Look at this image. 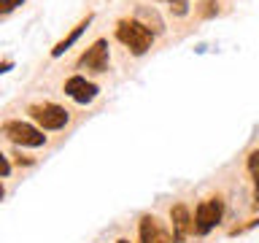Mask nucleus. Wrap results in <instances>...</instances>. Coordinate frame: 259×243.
Returning a JSON list of instances; mask_svg holds the SVG:
<instances>
[{
  "label": "nucleus",
  "instance_id": "nucleus-8",
  "mask_svg": "<svg viewBox=\"0 0 259 243\" xmlns=\"http://www.w3.org/2000/svg\"><path fill=\"white\" fill-rule=\"evenodd\" d=\"M141 243H170V235L157 224L154 216L141 219Z\"/></svg>",
  "mask_w": 259,
  "mask_h": 243
},
{
  "label": "nucleus",
  "instance_id": "nucleus-15",
  "mask_svg": "<svg viewBox=\"0 0 259 243\" xmlns=\"http://www.w3.org/2000/svg\"><path fill=\"white\" fill-rule=\"evenodd\" d=\"M0 165H3V178H8L11 176V162H8V157H3V154H0Z\"/></svg>",
  "mask_w": 259,
  "mask_h": 243
},
{
  "label": "nucleus",
  "instance_id": "nucleus-5",
  "mask_svg": "<svg viewBox=\"0 0 259 243\" xmlns=\"http://www.w3.org/2000/svg\"><path fill=\"white\" fill-rule=\"evenodd\" d=\"M78 68H87L92 73H105L108 70V40L97 38L95 44L78 57Z\"/></svg>",
  "mask_w": 259,
  "mask_h": 243
},
{
  "label": "nucleus",
  "instance_id": "nucleus-7",
  "mask_svg": "<svg viewBox=\"0 0 259 243\" xmlns=\"http://www.w3.org/2000/svg\"><path fill=\"white\" fill-rule=\"evenodd\" d=\"M170 222H173V243H184L186 235L194 232V219L189 216V208L184 206V202H176L173 208H170Z\"/></svg>",
  "mask_w": 259,
  "mask_h": 243
},
{
  "label": "nucleus",
  "instance_id": "nucleus-6",
  "mask_svg": "<svg viewBox=\"0 0 259 243\" xmlns=\"http://www.w3.org/2000/svg\"><path fill=\"white\" fill-rule=\"evenodd\" d=\"M97 84H92V81H87L84 76H70L68 81H65V95L73 97L76 103L81 105H87V103H92L95 97H97Z\"/></svg>",
  "mask_w": 259,
  "mask_h": 243
},
{
  "label": "nucleus",
  "instance_id": "nucleus-3",
  "mask_svg": "<svg viewBox=\"0 0 259 243\" xmlns=\"http://www.w3.org/2000/svg\"><path fill=\"white\" fill-rule=\"evenodd\" d=\"M3 135L8 138L11 143L16 146H30V149H35V146H44L46 143V135L40 127H32L27 122H19V119H8L3 125Z\"/></svg>",
  "mask_w": 259,
  "mask_h": 243
},
{
  "label": "nucleus",
  "instance_id": "nucleus-12",
  "mask_svg": "<svg viewBox=\"0 0 259 243\" xmlns=\"http://www.w3.org/2000/svg\"><path fill=\"white\" fill-rule=\"evenodd\" d=\"M165 3L170 6V11H173L176 16H186V14H189V0H165Z\"/></svg>",
  "mask_w": 259,
  "mask_h": 243
},
{
  "label": "nucleus",
  "instance_id": "nucleus-13",
  "mask_svg": "<svg viewBox=\"0 0 259 243\" xmlns=\"http://www.w3.org/2000/svg\"><path fill=\"white\" fill-rule=\"evenodd\" d=\"M22 3H24V0H0V14H3V16L11 14L14 8H19Z\"/></svg>",
  "mask_w": 259,
  "mask_h": 243
},
{
  "label": "nucleus",
  "instance_id": "nucleus-16",
  "mask_svg": "<svg viewBox=\"0 0 259 243\" xmlns=\"http://www.w3.org/2000/svg\"><path fill=\"white\" fill-rule=\"evenodd\" d=\"M216 8H213V0H205V8H202V16H210Z\"/></svg>",
  "mask_w": 259,
  "mask_h": 243
},
{
  "label": "nucleus",
  "instance_id": "nucleus-11",
  "mask_svg": "<svg viewBox=\"0 0 259 243\" xmlns=\"http://www.w3.org/2000/svg\"><path fill=\"white\" fill-rule=\"evenodd\" d=\"M248 173L254 176V208H259V149L248 154Z\"/></svg>",
  "mask_w": 259,
  "mask_h": 243
},
{
  "label": "nucleus",
  "instance_id": "nucleus-10",
  "mask_svg": "<svg viewBox=\"0 0 259 243\" xmlns=\"http://www.w3.org/2000/svg\"><path fill=\"white\" fill-rule=\"evenodd\" d=\"M135 19L143 24L146 30H151L154 35H157V32H162L165 30V24H162V19H159V14L154 11V8H149V6H138L135 8Z\"/></svg>",
  "mask_w": 259,
  "mask_h": 243
},
{
  "label": "nucleus",
  "instance_id": "nucleus-4",
  "mask_svg": "<svg viewBox=\"0 0 259 243\" xmlns=\"http://www.w3.org/2000/svg\"><path fill=\"white\" fill-rule=\"evenodd\" d=\"M222 214H224V200L222 197L202 200L197 206V211H194V235H208L219 222H222Z\"/></svg>",
  "mask_w": 259,
  "mask_h": 243
},
{
  "label": "nucleus",
  "instance_id": "nucleus-1",
  "mask_svg": "<svg viewBox=\"0 0 259 243\" xmlns=\"http://www.w3.org/2000/svg\"><path fill=\"white\" fill-rule=\"evenodd\" d=\"M116 38H119L135 57H141V54H146V52L151 49L154 32L146 30L138 19H119V22H116Z\"/></svg>",
  "mask_w": 259,
  "mask_h": 243
},
{
  "label": "nucleus",
  "instance_id": "nucleus-17",
  "mask_svg": "<svg viewBox=\"0 0 259 243\" xmlns=\"http://www.w3.org/2000/svg\"><path fill=\"white\" fill-rule=\"evenodd\" d=\"M116 243H130V240H127V238H121V240H116Z\"/></svg>",
  "mask_w": 259,
  "mask_h": 243
},
{
  "label": "nucleus",
  "instance_id": "nucleus-2",
  "mask_svg": "<svg viewBox=\"0 0 259 243\" xmlns=\"http://www.w3.org/2000/svg\"><path fill=\"white\" fill-rule=\"evenodd\" d=\"M27 113L40 130H62L70 119V113L57 103H32L27 108Z\"/></svg>",
  "mask_w": 259,
  "mask_h": 243
},
{
  "label": "nucleus",
  "instance_id": "nucleus-9",
  "mask_svg": "<svg viewBox=\"0 0 259 243\" xmlns=\"http://www.w3.org/2000/svg\"><path fill=\"white\" fill-rule=\"evenodd\" d=\"M89 24H92V14H87V19H81V22L76 24V27H73V30L68 32V35H65V38L60 40V44H57V46L52 49V57H62V54L68 52V49H70V46L81 38V32H84V30L89 27Z\"/></svg>",
  "mask_w": 259,
  "mask_h": 243
},
{
  "label": "nucleus",
  "instance_id": "nucleus-14",
  "mask_svg": "<svg viewBox=\"0 0 259 243\" xmlns=\"http://www.w3.org/2000/svg\"><path fill=\"white\" fill-rule=\"evenodd\" d=\"M259 224V219H251L248 224H243V227H235V230H230V235H243V232H248L251 227H256Z\"/></svg>",
  "mask_w": 259,
  "mask_h": 243
}]
</instances>
